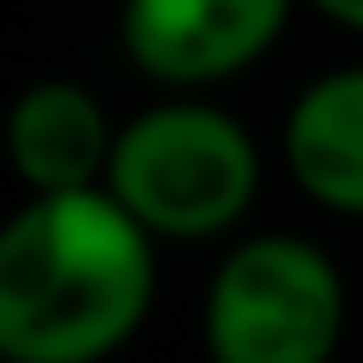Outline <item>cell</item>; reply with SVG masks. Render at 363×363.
<instances>
[{
  "label": "cell",
  "instance_id": "2",
  "mask_svg": "<svg viewBox=\"0 0 363 363\" xmlns=\"http://www.w3.org/2000/svg\"><path fill=\"white\" fill-rule=\"evenodd\" d=\"M104 188L157 242L230 236L255 212L260 145L230 109L200 97H164L116 128Z\"/></svg>",
  "mask_w": 363,
  "mask_h": 363
},
{
  "label": "cell",
  "instance_id": "4",
  "mask_svg": "<svg viewBox=\"0 0 363 363\" xmlns=\"http://www.w3.org/2000/svg\"><path fill=\"white\" fill-rule=\"evenodd\" d=\"M297 0H121V49L152 85L206 91L267 61Z\"/></svg>",
  "mask_w": 363,
  "mask_h": 363
},
{
  "label": "cell",
  "instance_id": "6",
  "mask_svg": "<svg viewBox=\"0 0 363 363\" xmlns=\"http://www.w3.org/2000/svg\"><path fill=\"white\" fill-rule=\"evenodd\" d=\"M279 152L321 212L363 218V61L327 67L291 97Z\"/></svg>",
  "mask_w": 363,
  "mask_h": 363
},
{
  "label": "cell",
  "instance_id": "5",
  "mask_svg": "<svg viewBox=\"0 0 363 363\" xmlns=\"http://www.w3.org/2000/svg\"><path fill=\"white\" fill-rule=\"evenodd\" d=\"M0 152L6 169L30 194H61V188H97L109 176L116 152V121L104 97L79 79H37L6 104L0 121Z\"/></svg>",
  "mask_w": 363,
  "mask_h": 363
},
{
  "label": "cell",
  "instance_id": "3",
  "mask_svg": "<svg viewBox=\"0 0 363 363\" xmlns=\"http://www.w3.org/2000/svg\"><path fill=\"white\" fill-rule=\"evenodd\" d=\"M206 363H333L345 339V279L297 230H260L218 255L200 303Z\"/></svg>",
  "mask_w": 363,
  "mask_h": 363
},
{
  "label": "cell",
  "instance_id": "1",
  "mask_svg": "<svg viewBox=\"0 0 363 363\" xmlns=\"http://www.w3.org/2000/svg\"><path fill=\"white\" fill-rule=\"evenodd\" d=\"M157 297V236L97 188L30 194L0 218V363H104Z\"/></svg>",
  "mask_w": 363,
  "mask_h": 363
},
{
  "label": "cell",
  "instance_id": "7",
  "mask_svg": "<svg viewBox=\"0 0 363 363\" xmlns=\"http://www.w3.org/2000/svg\"><path fill=\"white\" fill-rule=\"evenodd\" d=\"M309 6L321 18H333L339 30H357V37H363V0H309Z\"/></svg>",
  "mask_w": 363,
  "mask_h": 363
}]
</instances>
